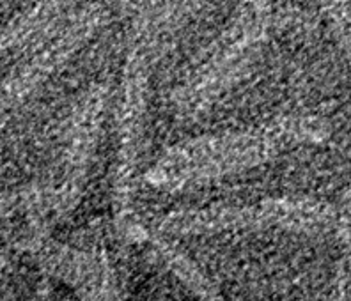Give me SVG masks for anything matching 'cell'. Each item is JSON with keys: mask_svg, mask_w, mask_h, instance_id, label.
I'll return each instance as SVG.
<instances>
[{"mask_svg": "<svg viewBox=\"0 0 351 301\" xmlns=\"http://www.w3.org/2000/svg\"><path fill=\"white\" fill-rule=\"evenodd\" d=\"M103 16L105 14L99 8H90L84 13H78L59 34L45 44V48L36 52V55L22 66L5 87V99L9 105L22 101L39 86H43L51 75L60 71L62 66L84 47V43L93 38L95 30L101 25Z\"/></svg>", "mask_w": 351, "mask_h": 301, "instance_id": "3", "label": "cell"}, {"mask_svg": "<svg viewBox=\"0 0 351 301\" xmlns=\"http://www.w3.org/2000/svg\"><path fill=\"white\" fill-rule=\"evenodd\" d=\"M322 2L328 11L330 20L337 27V34L351 62V0H322Z\"/></svg>", "mask_w": 351, "mask_h": 301, "instance_id": "4", "label": "cell"}, {"mask_svg": "<svg viewBox=\"0 0 351 301\" xmlns=\"http://www.w3.org/2000/svg\"><path fill=\"white\" fill-rule=\"evenodd\" d=\"M270 29L268 0H245L240 14L213 47L204 64L176 94L186 114L199 112L219 99L249 68Z\"/></svg>", "mask_w": 351, "mask_h": 301, "instance_id": "2", "label": "cell"}, {"mask_svg": "<svg viewBox=\"0 0 351 301\" xmlns=\"http://www.w3.org/2000/svg\"><path fill=\"white\" fill-rule=\"evenodd\" d=\"M117 2L125 5V8H133V5H138V0H117Z\"/></svg>", "mask_w": 351, "mask_h": 301, "instance_id": "5", "label": "cell"}, {"mask_svg": "<svg viewBox=\"0 0 351 301\" xmlns=\"http://www.w3.org/2000/svg\"><path fill=\"white\" fill-rule=\"evenodd\" d=\"M328 129L317 117L287 116L252 129L192 138L169 149L154 163L151 179L162 185H184L241 172L270 161L293 146L319 142Z\"/></svg>", "mask_w": 351, "mask_h": 301, "instance_id": "1", "label": "cell"}]
</instances>
